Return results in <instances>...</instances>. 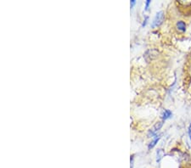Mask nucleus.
Wrapping results in <instances>:
<instances>
[{
	"label": "nucleus",
	"mask_w": 191,
	"mask_h": 168,
	"mask_svg": "<svg viewBox=\"0 0 191 168\" xmlns=\"http://www.w3.org/2000/svg\"><path fill=\"white\" fill-rule=\"evenodd\" d=\"M189 135H190V138L191 139V124L190 126V127H189Z\"/></svg>",
	"instance_id": "9"
},
{
	"label": "nucleus",
	"mask_w": 191,
	"mask_h": 168,
	"mask_svg": "<svg viewBox=\"0 0 191 168\" xmlns=\"http://www.w3.org/2000/svg\"><path fill=\"white\" fill-rule=\"evenodd\" d=\"M160 139V136H155V138L153 139V141L149 144V149H152L155 144H156V143L158 142V140Z\"/></svg>",
	"instance_id": "4"
},
{
	"label": "nucleus",
	"mask_w": 191,
	"mask_h": 168,
	"mask_svg": "<svg viewBox=\"0 0 191 168\" xmlns=\"http://www.w3.org/2000/svg\"><path fill=\"white\" fill-rule=\"evenodd\" d=\"M162 126V121H160V122H157L156 124H155V127H154V131H157L158 129H160L161 128V127Z\"/></svg>",
	"instance_id": "6"
},
{
	"label": "nucleus",
	"mask_w": 191,
	"mask_h": 168,
	"mask_svg": "<svg viewBox=\"0 0 191 168\" xmlns=\"http://www.w3.org/2000/svg\"><path fill=\"white\" fill-rule=\"evenodd\" d=\"M150 3V1L149 0H147L146 1V5H145V9L147 10L148 9V8H149V4Z\"/></svg>",
	"instance_id": "7"
},
{
	"label": "nucleus",
	"mask_w": 191,
	"mask_h": 168,
	"mask_svg": "<svg viewBox=\"0 0 191 168\" xmlns=\"http://www.w3.org/2000/svg\"><path fill=\"white\" fill-rule=\"evenodd\" d=\"M172 116V112L169 110H166L164 112H163V115H162V119L163 120H167L168 118H170Z\"/></svg>",
	"instance_id": "3"
},
{
	"label": "nucleus",
	"mask_w": 191,
	"mask_h": 168,
	"mask_svg": "<svg viewBox=\"0 0 191 168\" xmlns=\"http://www.w3.org/2000/svg\"><path fill=\"white\" fill-rule=\"evenodd\" d=\"M177 27H178V29L179 31H184L186 30V24H185L184 21H178V22L177 23Z\"/></svg>",
	"instance_id": "2"
},
{
	"label": "nucleus",
	"mask_w": 191,
	"mask_h": 168,
	"mask_svg": "<svg viewBox=\"0 0 191 168\" xmlns=\"http://www.w3.org/2000/svg\"><path fill=\"white\" fill-rule=\"evenodd\" d=\"M135 3H136V2H135L134 0H132V1H131V8L133 7V5L135 4Z\"/></svg>",
	"instance_id": "8"
},
{
	"label": "nucleus",
	"mask_w": 191,
	"mask_h": 168,
	"mask_svg": "<svg viewBox=\"0 0 191 168\" xmlns=\"http://www.w3.org/2000/svg\"><path fill=\"white\" fill-rule=\"evenodd\" d=\"M163 19H164V13L163 11H160L158 12L155 18H154V21H153V23L151 25V26L154 28V27H156V26H159L162 23L163 21Z\"/></svg>",
	"instance_id": "1"
},
{
	"label": "nucleus",
	"mask_w": 191,
	"mask_h": 168,
	"mask_svg": "<svg viewBox=\"0 0 191 168\" xmlns=\"http://www.w3.org/2000/svg\"><path fill=\"white\" fill-rule=\"evenodd\" d=\"M163 156H164V152H163V150H162V149H159V150L157 151V160H156L157 162H159Z\"/></svg>",
	"instance_id": "5"
}]
</instances>
